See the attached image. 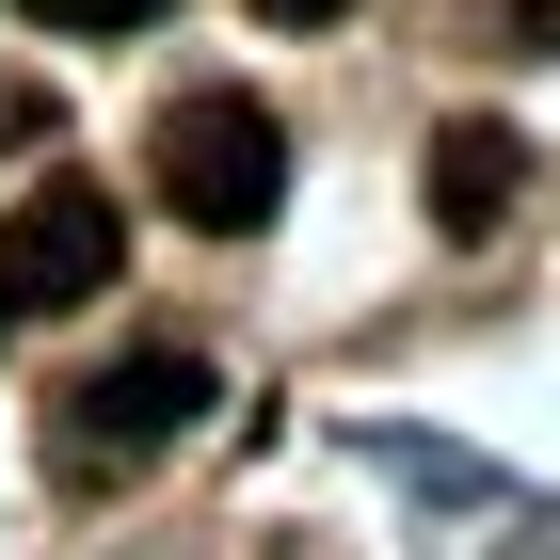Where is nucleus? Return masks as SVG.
Segmentation results:
<instances>
[{
  "instance_id": "obj_1",
  "label": "nucleus",
  "mask_w": 560,
  "mask_h": 560,
  "mask_svg": "<svg viewBox=\"0 0 560 560\" xmlns=\"http://www.w3.org/2000/svg\"><path fill=\"white\" fill-rule=\"evenodd\" d=\"M144 176H161V209L176 224H209V241H257L272 209H289V129H272L257 96H176L161 144H144Z\"/></svg>"
},
{
  "instance_id": "obj_2",
  "label": "nucleus",
  "mask_w": 560,
  "mask_h": 560,
  "mask_svg": "<svg viewBox=\"0 0 560 560\" xmlns=\"http://www.w3.org/2000/svg\"><path fill=\"white\" fill-rule=\"evenodd\" d=\"M192 417H209V352H113V369L65 385L48 448H65V480H129V465H161Z\"/></svg>"
},
{
  "instance_id": "obj_3",
  "label": "nucleus",
  "mask_w": 560,
  "mask_h": 560,
  "mask_svg": "<svg viewBox=\"0 0 560 560\" xmlns=\"http://www.w3.org/2000/svg\"><path fill=\"white\" fill-rule=\"evenodd\" d=\"M129 272V209L96 192V176H33V209L0 224V304L16 320H65V304H96Z\"/></svg>"
},
{
  "instance_id": "obj_4",
  "label": "nucleus",
  "mask_w": 560,
  "mask_h": 560,
  "mask_svg": "<svg viewBox=\"0 0 560 560\" xmlns=\"http://www.w3.org/2000/svg\"><path fill=\"white\" fill-rule=\"evenodd\" d=\"M513 192H528V144L497 129V113H448V129H432V224H448V241H497Z\"/></svg>"
},
{
  "instance_id": "obj_5",
  "label": "nucleus",
  "mask_w": 560,
  "mask_h": 560,
  "mask_svg": "<svg viewBox=\"0 0 560 560\" xmlns=\"http://www.w3.org/2000/svg\"><path fill=\"white\" fill-rule=\"evenodd\" d=\"M16 16H48V33H144V16H176V0H16Z\"/></svg>"
},
{
  "instance_id": "obj_6",
  "label": "nucleus",
  "mask_w": 560,
  "mask_h": 560,
  "mask_svg": "<svg viewBox=\"0 0 560 560\" xmlns=\"http://www.w3.org/2000/svg\"><path fill=\"white\" fill-rule=\"evenodd\" d=\"M48 129H65V96H48V81H0V161H33Z\"/></svg>"
},
{
  "instance_id": "obj_7",
  "label": "nucleus",
  "mask_w": 560,
  "mask_h": 560,
  "mask_svg": "<svg viewBox=\"0 0 560 560\" xmlns=\"http://www.w3.org/2000/svg\"><path fill=\"white\" fill-rule=\"evenodd\" d=\"M480 33L497 48H560V0H480Z\"/></svg>"
},
{
  "instance_id": "obj_8",
  "label": "nucleus",
  "mask_w": 560,
  "mask_h": 560,
  "mask_svg": "<svg viewBox=\"0 0 560 560\" xmlns=\"http://www.w3.org/2000/svg\"><path fill=\"white\" fill-rule=\"evenodd\" d=\"M241 16H272V33H337L352 0H241Z\"/></svg>"
},
{
  "instance_id": "obj_9",
  "label": "nucleus",
  "mask_w": 560,
  "mask_h": 560,
  "mask_svg": "<svg viewBox=\"0 0 560 560\" xmlns=\"http://www.w3.org/2000/svg\"><path fill=\"white\" fill-rule=\"evenodd\" d=\"M0 337H16V304H0Z\"/></svg>"
}]
</instances>
